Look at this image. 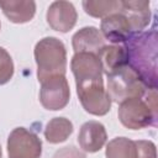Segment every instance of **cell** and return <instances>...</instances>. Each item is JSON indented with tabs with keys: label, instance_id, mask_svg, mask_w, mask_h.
I'll return each instance as SVG.
<instances>
[{
	"label": "cell",
	"instance_id": "cell-1",
	"mask_svg": "<svg viewBox=\"0 0 158 158\" xmlns=\"http://www.w3.org/2000/svg\"><path fill=\"white\" fill-rule=\"evenodd\" d=\"M128 65L135 69L148 88L157 89V33H133L126 43Z\"/></svg>",
	"mask_w": 158,
	"mask_h": 158
},
{
	"label": "cell",
	"instance_id": "cell-2",
	"mask_svg": "<svg viewBox=\"0 0 158 158\" xmlns=\"http://www.w3.org/2000/svg\"><path fill=\"white\" fill-rule=\"evenodd\" d=\"M35 60L37 64V78L43 80L54 75H65L67 51L64 43L57 37H44L35 46Z\"/></svg>",
	"mask_w": 158,
	"mask_h": 158
},
{
	"label": "cell",
	"instance_id": "cell-3",
	"mask_svg": "<svg viewBox=\"0 0 158 158\" xmlns=\"http://www.w3.org/2000/svg\"><path fill=\"white\" fill-rule=\"evenodd\" d=\"M148 86L128 64L107 75V94L111 101L122 102L127 99L143 98Z\"/></svg>",
	"mask_w": 158,
	"mask_h": 158
},
{
	"label": "cell",
	"instance_id": "cell-4",
	"mask_svg": "<svg viewBox=\"0 0 158 158\" xmlns=\"http://www.w3.org/2000/svg\"><path fill=\"white\" fill-rule=\"evenodd\" d=\"M117 116L120 122L128 130L156 126L157 121V111H154L143 98L127 99L120 102Z\"/></svg>",
	"mask_w": 158,
	"mask_h": 158
},
{
	"label": "cell",
	"instance_id": "cell-5",
	"mask_svg": "<svg viewBox=\"0 0 158 158\" xmlns=\"http://www.w3.org/2000/svg\"><path fill=\"white\" fill-rule=\"evenodd\" d=\"M77 94L83 109L90 115L104 116L111 109V99L102 81H88L77 84Z\"/></svg>",
	"mask_w": 158,
	"mask_h": 158
},
{
	"label": "cell",
	"instance_id": "cell-6",
	"mask_svg": "<svg viewBox=\"0 0 158 158\" xmlns=\"http://www.w3.org/2000/svg\"><path fill=\"white\" fill-rule=\"evenodd\" d=\"M6 148L9 158H41L42 141L35 132L16 127L7 137Z\"/></svg>",
	"mask_w": 158,
	"mask_h": 158
},
{
	"label": "cell",
	"instance_id": "cell-7",
	"mask_svg": "<svg viewBox=\"0 0 158 158\" xmlns=\"http://www.w3.org/2000/svg\"><path fill=\"white\" fill-rule=\"evenodd\" d=\"M70 99V89L65 75H54L41 83L40 101L46 110L64 109Z\"/></svg>",
	"mask_w": 158,
	"mask_h": 158
},
{
	"label": "cell",
	"instance_id": "cell-8",
	"mask_svg": "<svg viewBox=\"0 0 158 158\" xmlns=\"http://www.w3.org/2000/svg\"><path fill=\"white\" fill-rule=\"evenodd\" d=\"M70 69L75 78V84L104 80L100 60L94 53H75L70 60Z\"/></svg>",
	"mask_w": 158,
	"mask_h": 158
},
{
	"label": "cell",
	"instance_id": "cell-9",
	"mask_svg": "<svg viewBox=\"0 0 158 158\" xmlns=\"http://www.w3.org/2000/svg\"><path fill=\"white\" fill-rule=\"evenodd\" d=\"M47 23L49 27L58 32H69L77 23L78 14L74 5L69 1L58 0L53 1L47 10Z\"/></svg>",
	"mask_w": 158,
	"mask_h": 158
},
{
	"label": "cell",
	"instance_id": "cell-10",
	"mask_svg": "<svg viewBox=\"0 0 158 158\" xmlns=\"http://www.w3.org/2000/svg\"><path fill=\"white\" fill-rule=\"evenodd\" d=\"M99 31L101 32L104 40H107L114 44L127 42L133 35L127 19L121 12L111 14L104 17L101 20Z\"/></svg>",
	"mask_w": 158,
	"mask_h": 158
},
{
	"label": "cell",
	"instance_id": "cell-11",
	"mask_svg": "<svg viewBox=\"0 0 158 158\" xmlns=\"http://www.w3.org/2000/svg\"><path fill=\"white\" fill-rule=\"evenodd\" d=\"M120 12L127 19L133 33L142 32L151 22L149 1H147V0L121 1V11Z\"/></svg>",
	"mask_w": 158,
	"mask_h": 158
},
{
	"label": "cell",
	"instance_id": "cell-12",
	"mask_svg": "<svg viewBox=\"0 0 158 158\" xmlns=\"http://www.w3.org/2000/svg\"><path fill=\"white\" fill-rule=\"evenodd\" d=\"M107 141L105 126L99 121H88L81 125L78 142L80 148L88 153L99 152Z\"/></svg>",
	"mask_w": 158,
	"mask_h": 158
},
{
	"label": "cell",
	"instance_id": "cell-13",
	"mask_svg": "<svg viewBox=\"0 0 158 158\" xmlns=\"http://www.w3.org/2000/svg\"><path fill=\"white\" fill-rule=\"evenodd\" d=\"M72 46L75 53L98 54V52L105 46V40L96 27L86 26L73 35Z\"/></svg>",
	"mask_w": 158,
	"mask_h": 158
},
{
	"label": "cell",
	"instance_id": "cell-14",
	"mask_svg": "<svg viewBox=\"0 0 158 158\" xmlns=\"http://www.w3.org/2000/svg\"><path fill=\"white\" fill-rule=\"evenodd\" d=\"M96 56L100 60L102 73H105L106 75L128 64V54L123 44L104 46Z\"/></svg>",
	"mask_w": 158,
	"mask_h": 158
},
{
	"label": "cell",
	"instance_id": "cell-15",
	"mask_svg": "<svg viewBox=\"0 0 158 158\" xmlns=\"http://www.w3.org/2000/svg\"><path fill=\"white\" fill-rule=\"evenodd\" d=\"M0 9L11 22L26 23L36 14V2L32 0H0Z\"/></svg>",
	"mask_w": 158,
	"mask_h": 158
},
{
	"label": "cell",
	"instance_id": "cell-16",
	"mask_svg": "<svg viewBox=\"0 0 158 158\" xmlns=\"http://www.w3.org/2000/svg\"><path fill=\"white\" fill-rule=\"evenodd\" d=\"M73 123L65 117H53L44 128V138L52 144L62 143L73 133Z\"/></svg>",
	"mask_w": 158,
	"mask_h": 158
},
{
	"label": "cell",
	"instance_id": "cell-17",
	"mask_svg": "<svg viewBox=\"0 0 158 158\" xmlns=\"http://www.w3.org/2000/svg\"><path fill=\"white\" fill-rule=\"evenodd\" d=\"M81 5L85 14L96 19H104L121 11V0H84Z\"/></svg>",
	"mask_w": 158,
	"mask_h": 158
},
{
	"label": "cell",
	"instance_id": "cell-18",
	"mask_svg": "<svg viewBox=\"0 0 158 158\" xmlns=\"http://www.w3.org/2000/svg\"><path fill=\"white\" fill-rule=\"evenodd\" d=\"M105 156L106 158H136L135 141L126 137H116L107 143Z\"/></svg>",
	"mask_w": 158,
	"mask_h": 158
},
{
	"label": "cell",
	"instance_id": "cell-19",
	"mask_svg": "<svg viewBox=\"0 0 158 158\" xmlns=\"http://www.w3.org/2000/svg\"><path fill=\"white\" fill-rule=\"evenodd\" d=\"M14 70V62L10 53L0 47V85H4L12 79Z\"/></svg>",
	"mask_w": 158,
	"mask_h": 158
},
{
	"label": "cell",
	"instance_id": "cell-20",
	"mask_svg": "<svg viewBox=\"0 0 158 158\" xmlns=\"http://www.w3.org/2000/svg\"><path fill=\"white\" fill-rule=\"evenodd\" d=\"M136 144V158H157V148L152 141L138 139Z\"/></svg>",
	"mask_w": 158,
	"mask_h": 158
},
{
	"label": "cell",
	"instance_id": "cell-21",
	"mask_svg": "<svg viewBox=\"0 0 158 158\" xmlns=\"http://www.w3.org/2000/svg\"><path fill=\"white\" fill-rule=\"evenodd\" d=\"M53 158H86V156L79 148L74 146H67L58 149L53 154Z\"/></svg>",
	"mask_w": 158,
	"mask_h": 158
},
{
	"label": "cell",
	"instance_id": "cell-22",
	"mask_svg": "<svg viewBox=\"0 0 158 158\" xmlns=\"http://www.w3.org/2000/svg\"><path fill=\"white\" fill-rule=\"evenodd\" d=\"M0 158H2V149H1V144H0Z\"/></svg>",
	"mask_w": 158,
	"mask_h": 158
},
{
	"label": "cell",
	"instance_id": "cell-23",
	"mask_svg": "<svg viewBox=\"0 0 158 158\" xmlns=\"http://www.w3.org/2000/svg\"><path fill=\"white\" fill-rule=\"evenodd\" d=\"M0 27H1V25H0Z\"/></svg>",
	"mask_w": 158,
	"mask_h": 158
}]
</instances>
